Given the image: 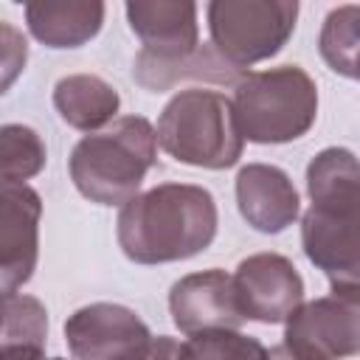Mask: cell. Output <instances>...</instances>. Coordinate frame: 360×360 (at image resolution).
Instances as JSON below:
<instances>
[{"label":"cell","instance_id":"cell-1","mask_svg":"<svg viewBox=\"0 0 360 360\" xmlns=\"http://www.w3.org/2000/svg\"><path fill=\"white\" fill-rule=\"evenodd\" d=\"M217 236V202L208 188L160 183L118 214V245L135 264H166L202 253Z\"/></svg>","mask_w":360,"mask_h":360},{"label":"cell","instance_id":"cell-2","mask_svg":"<svg viewBox=\"0 0 360 360\" xmlns=\"http://www.w3.org/2000/svg\"><path fill=\"white\" fill-rule=\"evenodd\" d=\"M155 160V127L143 115H121L73 146L68 172L79 194L90 202L127 205L132 197H138V188Z\"/></svg>","mask_w":360,"mask_h":360},{"label":"cell","instance_id":"cell-3","mask_svg":"<svg viewBox=\"0 0 360 360\" xmlns=\"http://www.w3.org/2000/svg\"><path fill=\"white\" fill-rule=\"evenodd\" d=\"M155 132L166 155L197 169H231L245 146L233 101L202 87L172 96Z\"/></svg>","mask_w":360,"mask_h":360},{"label":"cell","instance_id":"cell-4","mask_svg":"<svg viewBox=\"0 0 360 360\" xmlns=\"http://www.w3.org/2000/svg\"><path fill=\"white\" fill-rule=\"evenodd\" d=\"M233 112L242 138L253 143H290L315 124L318 87L298 65L248 70L233 87Z\"/></svg>","mask_w":360,"mask_h":360},{"label":"cell","instance_id":"cell-5","mask_svg":"<svg viewBox=\"0 0 360 360\" xmlns=\"http://www.w3.org/2000/svg\"><path fill=\"white\" fill-rule=\"evenodd\" d=\"M211 45L239 70L276 56L295 31V0H214L205 8Z\"/></svg>","mask_w":360,"mask_h":360},{"label":"cell","instance_id":"cell-6","mask_svg":"<svg viewBox=\"0 0 360 360\" xmlns=\"http://www.w3.org/2000/svg\"><path fill=\"white\" fill-rule=\"evenodd\" d=\"M284 343L318 360L360 354V292H332L301 304L287 318Z\"/></svg>","mask_w":360,"mask_h":360},{"label":"cell","instance_id":"cell-7","mask_svg":"<svg viewBox=\"0 0 360 360\" xmlns=\"http://www.w3.org/2000/svg\"><path fill=\"white\" fill-rule=\"evenodd\" d=\"M65 340L76 360H141L152 332L129 307L98 301L65 321Z\"/></svg>","mask_w":360,"mask_h":360},{"label":"cell","instance_id":"cell-8","mask_svg":"<svg viewBox=\"0 0 360 360\" xmlns=\"http://www.w3.org/2000/svg\"><path fill=\"white\" fill-rule=\"evenodd\" d=\"M233 295L245 321L287 323L304 304V278L281 253H253L233 273Z\"/></svg>","mask_w":360,"mask_h":360},{"label":"cell","instance_id":"cell-9","mask_svg":"<svg viewBox=\"0 0 360 360\" xmlns=\"http://www.w3.org/2000/svg\"><path fill=\"white\" fill-rule=\"evenodd\" d=\"M301 245L332 292H360V214H326L309 205L301 217Z\"/></svg>","mask_w":360,"mask_h":360},{"label":"cell","instance_id":"cell-10","mask_svg":"<svg viewBox=\"0 0 360 360\" xmlns=\"http://www.w3.org/2000/svg\"><path fill=\"white\" fill-rule=\"evenodd\" d=\"M42 200L25 183H3L0 191V290L3 295L22 287L39 256Z\"/></svg>","mask_w":360,"mask_h":360},{"label":"cell","instance_id":"cell-11","mask_svg":"<svg viewBox=\"0 0 360 360\" xmlns=\"http://www.w3.org/2000/svg\"><path fill=\"white\" fill-rule=\"evenodd\" d=\"M169 312L183 335L208 329H239L245 323L233 295V276L217 267L188 273L174 281L169 292Z\"/></svg>","mask_w":360,"mask_h":360},{"label":"cell","instance_id":"cell-12","mask_svg":"<svg viewBox=\"0 0 360 360\" xmlns=\"http://www.w3.org/2000/svg\"><path fill=\"white\" fill-rule=\"evenodd\" d=\"M127 20L141 51L160 59H180L200 48L197 3L191 0H129Z\"/></svg>","mask_w":360,"mask_h":360},{"label":"cell","instance_id":"cell-13","mask_svg":"<svg viewBox=\"0 0 360 360\" xmlns=\"http://www.w3.org/2000/svg\"><path fill=\"white\" fill-rule=\"evenodd\" d=\"M236 205L245 222L262 233H281L301 211L290 174L270 163H248L236 174Z\"/></svg>","mask_w":360,"mask_h":360},{"label":"cell","instance_id":"cell-14","mask_svg":"<svg viewBox=\"0 0 360 360\" xmlns=\"http://www.w3.org/2000/svg\"><path fill=\"white\" fill-rule=\"evenodd\" d=\"M25 22L34 39L48 48H79L104 22L101 0H34L25 3Z\"/></svg>","mask_w":360,"mask_h":360},{"label":"cell","instance_id":"cell-15","mask_svg":"<svg viewBox=\"0 0 360 360\" xmlns=\"http://www.w3.org/2000/svg\"><path fill=\"white\" fill-rule=\"evenodd\" d=\"M242 76H245V70L231 65L214 45H200L194 53L180 56V59H160L146 51H141L135 56V82L155 93H163L186 79L236 87L242 82Z\"/></svg>","mask_w":360,"mask_h":360},{"label":"cell","instance_id":"cell-16","mask_svg":"<svg viewBox=\"0 0 360 360\" xmlns=\"http://www.w3.org/2000/svg\"><path fill=\"white\" fill-rule=\"evenodd\" d=\"M312 208L326 214H360V160L343 146L321 149L307 166Z\"/></svg>","mask_w":360,"mask_h":360},{"label":"cell","instance_id":"cell-17","mask_svg":"<svg viewBox=\"0 0 360 360\" xmlns=\"http://www.w3.org/2000/svg\"><path fill=\"white\" fill-rule=\"evenodd\" d=\"M53 107L62 121L82 132H98L112 124L121 98L118 90L96 73H70L62 76L53 87Z\"/></svg>","mask_w":360,"mask_h":360},{"label":"cell","instance_id":"cell-18","mask_svg":"<svg viewBox=\"0 0 360 360\" xmlns=\"http://www.w3.org/2000/svg\"><path fill=\"white\" fill-rule=\"evenodd\" d=\"M318 51L335 73L360 82V6L346 3L326 14Z\"/></svg>","mask_w":360,"mask_h":360},{"label":"cell","instance_id":"cell-19","mask_svg":"<svg viewBox=\"0 0 360 360\" xmlns=\"http://www.w3.org/2000/svg\"><path fill=\"white\" fill-rule=\"evenodd\" d=\"M48 312L34 295H3V352L42 354Z\"/></svg>","mask_w":360,"mask_h":360},{"label":"cell","instance_id":"cell-20","mask_svg":"<svg viewBox=\"0 0 360 360\" xmlns=\"http://www.w3.org/2000/svg\"><path fill=\"white\" fill-rule=\"evenodd\" d=\"M180 360H270V352L239 329H208L183 340Z\"/></svg>","mask_w":360,"mask_h":360},{"label":"cell","instance_id":"cell-21","mask_svg":"<svg viewBox=\"0 0 360 360\" xmlns=\"http://www.w3.org/2000/svg\"><path fill=\"white\" fill-rule=\"evenodd\" d=\"M3 183H25L45 166V143L25 124H6L0 129Z\"/></svg>","mask_w":360,"mask_h":360},{"label":"cell","instance_id":"cell-22","mask_svg":"<svg viewBox=\"0 0 360 360\" xmlns=\"http://www.w3.org/2000/svg\"><path fill=\"white\" fill-rule=\"evenodd\" d=\"M0 37H3V90H8L14 76L25 68L28 48H25V37L14 31V25L6 20L0 22Z\"/></svg>","mask_w":360,"mask_h":360},{"label":"cell","instance_id":"cell-23","mask_svg":"<svg viewBox=\"0 0 360 360\" xmlns=\"http://www.w3.org/2000/svg\"><path fill=\"white\" fill-rule=\"evenodd\" d=\"M180 349H183L180 340H174L169 335H158V338H152V346L141 360H180Z\"/></svg>","mask_w":360,"mask_h":360},{"label":"cell","instance_id":"cell-24","mask_svg":"<svg viewBox=\"0 0 360 360\" xmlns=\"http://www.w3.org/2000/svg\"><path fill=\"white\" fill-rule=\"evenodd\" d=\"M270 360H318V357H309V354H301V352H295V349H290L284 340L278 343V346H273L270 349Z\"/></svg>","mask_w":360,"mask_h":360},{"label":"cell","instance_id":"cell-25","mask_svg":"<svg viewBox=\"0 0 360 360\" xmlns=\"http://www.w3.org/2000/svg\"><path fill=\"white\" fill-rule=\"evenodd\" d=\"M0 360H65V357H45V354H17V352H3Z\"/></svg>","mask_w":360,"mask_h":360}]
</instances>
